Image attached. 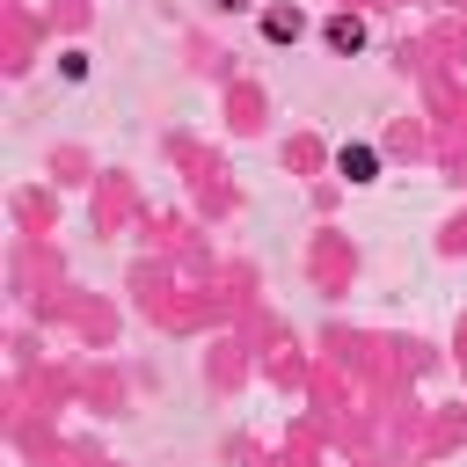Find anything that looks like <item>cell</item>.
Returning <instances> with one entry per match:
<instances>
[{
	"instance_id": "obj_2",
	"label": "cell",
	"mask_w": 467,
	"mask_h": 467,
	"mask_svg": "<svg viewBox=\"0 0 467 467\" xmlns=\"http://www.w3.org/2000/svg\"><path fill=\"white\" fill-rule=\"evenodd\" d=\"M328 44L336 51H365V22L358 15H328Z\"/></svg>"
},
{
	"instance_id": "obj_3",
	"label": "cell",
	"mask_w": 467,
	"mask_h": 467,
	"mask_svg": "<svg viewBox=\"0 0 467 467\" xmlns=\"http://www.w3.org/2000/svg\"><path fill=\"white\" fill-rule=\"evenodd\" d=\"M263 36H270V44H285V36H299V15H263Z\"/></svg>"
},
{
	"instance_id": "obj_1",
	"label": "cell",
	"mask_w": 467,
	"mask_h": 467,
	"mask_svg": "<svg viewBox=\"0 0 467 467\" xmlns=\"http://www.w3.org/2000/svg\"><path fill=\"white\" fill-rule=\"evenodd\" d=\"M336 168H343L350 182H372V175H379V153H372V146H343V153H336Z\"/></svg>"
}]
</instances>
